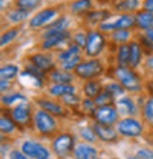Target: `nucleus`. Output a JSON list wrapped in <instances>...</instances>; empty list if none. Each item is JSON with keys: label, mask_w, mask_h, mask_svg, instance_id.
<instances>
[{"label": "nucleus", "mask_w": 153, "mask_h": 159, "mask_svg": "<svg viewBox=\"0 0 153 159\" xmlns=\"http://www.w3.org/2000/svg\"><path fill=\"white\" fill-rule=\"evenodd\" d=\"M103 66L98 60H91L86 63H81L76 67V73L83 79H91L100 75Z\"/></svg>", "instance_id": "obj_1"}, {"label": "nucleus", "mask_w": 153, "mask_h": 159, "mask_svg": "<svg viewBox=\"0 0 153 159\" xmlns=\"http://www.w3.org/2000/svg\"><path fill=\"white\" fill-rule=\"evenodd\" d=\"M116 77L120 80L123 86L129 91H138L141 89L140 83L135 74L129 70L127 67L119 66L116 70Z\"/></svg>", "instance_id": "obj_2"}, {"label": "nucleus", "mask_w": 153, "mask_h": 159, "mask_svg": "<svg viewBox=\"0 0 153 159\" xmlns=\"http://www.w3.org/2000/svg\"><path fill=\"white\" fill-rule=\"evenodd\" d=\"M105 45V39L102 34L97 31L90 32L87 36V43H86V52L89 56L94 57L98 55Z\"/></svg>", "instance_id": "obj_3"}, {"label": "nucleus", "mask_w": 153, "mask_h": 159, "mask_svg": "<svg viewBox=\"0 0 153 159\" xmlns=\"http://www.w3.org/2000/svg\"><path fill=\"white\" fill-rule=\"evenodd\" d=\"M136 23L135 17L129 14H125L120 16L118 19L112 23H102L100 29L102 30H128L134 26Z\"/></svg>", "instance_id": "obj_4"}, {"label": "nucleus", "mask_w": 153, "mask_h": 159, "mask_svg": "<svg viewBox=\"0 0 153 159\" xmlns=\"http://www.w3.org/2000/svg\"><path fill=\"white\" fill-rule=\"evenodd\" d=\"M36 126L42 134H51L56 128V122L54 119L45 111L37 112L35 116Z\"/></svg>", "instance_id": "obj_5"}, {"label": "nucleus", "mask_w": 153, "mask_h": 159, "mask_svg": "<svg viewBox=\"0 0 153 159\" xmlns=\"http://www.w3.org/2000/svg\"><path fill=\"white\" fill-rule=\"evenodd\" d=\"M22 151L25 154L36 159H48L49 157V152L45 147L33 141H26L22 146Z\"/></svg>", "instance_id": "obj_6"}, {"label": "nucleus", "mask_w": 153, "mask_h": 159, "mask_svg": "<svg viewBox=\"0 0 153 159\" xmlns=\"http://www.w3.org/2000/svg\"><path fill=\"white\" fill-rule=\"evenodd\" d=\"M118 130L126 136H138L142 133V126L135 119L125 118L120 121Z\"/></svg>", "instance_id": "obj_7"}, {"label": "nucleus", "mask_w": 153, "mask_h": 159, "mask_svg": "<svg viewBox=\"0 0 153 159\" xmlns=\"http://www.w3.org/2000/svg\"><path fill=\"white\" fill-rule=\"evenodd\" d=\"M72 147L73 138L70 134H63L59 136L53 144L54 152L60 156L66 155L72 150Z\"/></svg>", "instance_id": "obj_8"}, {"label": "nucleus", "mask_w": 153, "mask_h": 159, "mask_svg": "<svg viewBox=\"0 0 153 159\" xmlns=\"http://www.w3.org/2000/svg\"><path fill=\"white\" fill-rule=\"evenodd\" d=\"M95 117H97L98 123L110 126L116 122L117 119V113L111 106H103L97 111Z\"/></svg>", "instance_id": "obj_9"}, {"label": "nucleus", "mask_w": 153, "mask_h": 159, "mask_svg": "<svg viewBox=\"0 0 153 159\" xmlns=\"http://www.w3.org/2000/svg\"><path fill=\"white\" fill-rule=\"evenodd\" d=\"M56 15V11L51 10V9H46L40 12H38L29 22V26L31 28H40L42 26H44L46 23H47L48 21Z\"/></svg>", "instance_id": "obj_10"}, {"label": "nucleus", "mask_w": 153, "mask_h": 159, "mask_svg": "<svg viewBox=\"0 0 153 159\" xmlns=\"http://www.w3.org/2000/svg\"><path fill=\"white\" fill-rule=\"evenodd\" d=\"M94 132L104 141H112L116 138V133L111 126L98 123L94 125Z\"/></svg>", "instance_id": "obj_11"}, {"label": "nucleus", "mask_w": 153, "mask_h": 159, "mask_svg": "<svg viewBox=\"0 0 153 159\" xmlns=\"http://www.w3.org/2000/svg\"><path fill=\"white\" fill-rule=\"evenodd\" d=\"M68 37H69V32L66 30L62 31V32L53 33L46 38V41L43 44V48L45 49H49L57 45H59L60 43L64 41V40L67 39Z\"/></svg>", "instance_id": "obj_12"}, {"label": "nucleus", "mask_w": 153, "mask_h": 159, "mask_svg": "<svg viewBox=\"0 0 153 159\" xmlns=\"http://www.w3.org/2000/svg\"><path fill=\"white\" fill-rule=\"evenodd\" d=\"M75 155L78 159H94L98 155V152L91 146L81 144L76 148Z\"/></svg>", "instance_id": "obj_13"}, {"label": "nucleus", "mask_w": 153, "mask_h": 159, "mask_svg": "<svg viewBox=\"0 0 153 159\" xmlns=\"http://www.w3.org/2000/svg\"><path fill=\"white\" fill-rule=\"evenodd\" d=\"M31 62L33 63V66H35L41 71H47L54 66L51 60L48 57L42 54L33 55L31 57Z\"/></svg>", "instance_id": "obj_14"}, {"label": "nucleus", "mask_w": 153, "mask_h": 159, "mask_svg": "<svg viewBox=\"0 0 153 159\" xmlns=\"http://www.w3.org/2000/svg\"><path fill=\"white\" fill-rule=\"evenodd\" d=\"M12 115H13V118L20 124H26L29 120V109L24 103L18 105L13 110Z\"/></svg>", "instance_id": "obj_15"}, {"label": "nucleus", "mask_w": 153, "mask_h": 159, "mask_svg": "<svg viewBox=\"0 0 153 159\" xmlns=\"http://www.w3.org/2000/svg\"><path fill=\"white\" fill-rule=\"evenodd\" d=\"M68 25V21L66 18H60L57 21H55L54 23H52L51 25L48 26V30L46 32L45 34V38H46L47 36L53 34V33H57V32H62L64 31L66 27Z\"/></svg>", "instance_id": "obj_16"}, {"label": "nucleus", "mask_w": 153, "mask_h": 159, "mask_svg": "<svg viewBox=\"0 0 153 159\" xmlns=\"http://www.w3.org/2000/svg\"><path fill=\"white\" fill-rule=\"evenodd\" d=\"M135 20H136V24L138 25L139 28L144 30H149L151 29V25L153 21V14L147 11L141 12L135 17Z\"/></svg>", "instance_id": "obj_17"}, {"label": "nucleus", "mask_w": 153, "mask_h": 159, "mask_svg": "<svg viewBox=\"0 0 153 159\" xmlns=\"http://www.w3.org/2000/svg\"><path fill=\"white\" fill-rule=\"evenodd\" d=\"M75 92V87L68 84H57L50 88V93L53 96H64Z\"/></svg>", "instance_id": "obj_18"}, {"label": "nucleus", "mask_w": 153, "mask_h": 159, "mask_svg": "<svg viewBox=\"0 0 153 159\" xmlns=\"http://www.w3.org/2000/svg\"><path fill=\"white\" fill-rule=\"evenodd\" d=\"M130 50V57H129V65L133 67L138 66L140 60H141V49L138 44L131 43L129 45Z\"/></svg>", "instance_id": "obj_19"}, {"label": "nucleus", "mask_w": 153, "mask_h": 159, "mask_svg": "<svg viewBox=\"0 0 153 159\" xmlns=\"http://www.w3.org/2000/svg\"><path fill=\"white\" fill-rule=\"evenodd\" d=\"M7 17L9 19V21H11V23H20L28 17V11L22 9L14 10L10 11Z\"/></svg>", "instance_id": "obj_20"}, {"label": "nucleus", "mask_w": 153, "mask_h": 159, "mask_svg": "<svg viewBox=\"0 0 153 159\" xmlns=\"http://www.w3.org/2000/svg\"><path fill=\"white\" fill-rule=\"evenodd\" d=\"M129 57H130L129 46H128V45L120 46L119 51H118V63H119L120 66L126 67L127 65L129 64Z\"/></svg>", "instance_id": "obj_21"}, {"label": "nucleus", "mask_w": 153, "mask_h": 159, "mask_svg": "<svg viewBox=\"0 0 153 159\" xmlns=\"http://www.w3.org/2000/svg\"><path fill=\"white\" fill-rule=\"evenodd\" d=\"M39 104L43 107V109H45L46 111L53 114V115H56V116H62L63 115V108L56 104L52 102H49V101H40L39 102Z\"/></svg>", "instance_id": "obj_22"}, {"label": "nucleus", "mask_w": 153, "mask_h": 159, "mask_svg": "<svg viewBox=\"0 0 153 159\" xmlns=\"http://www.w3.org/2000/svg\"><path fill=\"white\" fill-rule=\"evenodd\" d=\"M51 78L53 80V82L57 84H69L73 80V77L70 73L63 72V71L53 72L51 75Z\"/></svg>", "instance_id": "obj_23"}, {"label": "nucleus", "mask_w": 153, "mask_h": 159, "mask_svg": "<svg viewBox=\"0 0 153 159\" xmlns=\"http://www.w3.org/2000/svg\"><path fill=\"white\" fill-rule=\"evenodd\" d=\"M100 91H101V86L97 82H89L85 84L84 87L85 94L90 98L98 97L100 94Z\"/></svg>", "instance_id": "obj_24"}, {"label": "nucleus", "mask_w": 153, "mask_h": 159, "mask_svg": "<svg viewBox=\"0 0 153 159\" xmlns=\"http://www.w3.org/2000/svg\"><path fill=\"white\" fill-rule=\"evenodd\" d=\"M18 73V67L13 65H9L0 69V76L4 80H10L14 78Z\"/></svg>", "instance_id": "obj_25"}, {"label": "nucleus", "mask_w": 153, "mask_h": 159, "mask_svg": "<svg viewBox=\"0 0 153 159\" xmlns=\"http://www.w3.org/2000/svg\"><path fill=\"white\" fill-rule=\"evenodd\" d=\"M112 98H113V96L110 92L105 91L97 97V98H95V104L100 106V107L110 106V104L112 102Z\"/></svg>", "instance_id": "obj_26"}, {"label": "nucleus", "mask_w": 153, "mask_h": 159, "mask_svg": "<svg viewBox=\"0 0 153 159\" xmlns=\"http://www.w3.org/2000/svg\"><path fill=\"white\" fill-rule=\"evenodd\" d=\"M41 0H18L17 6L19 9H22L25 11H30L37 8L40 5Z\"/></svg>", "instance_id": "obj_27"}, {"label": "nucleus", "mask_w": 153, "mask_h": 159, "mask_svg": "<svg viewBox=\"0 0 153 159\" xmlns=\"http://www.w3.org/2000/svg\"><path fill=\"white\" fill-rule=\"evenodd\" d=\"M139 5L138 0H123L121 1L117 9L122 11H134Z\"/></svg>", "instance_id": "obj_28"}, {"label": "nucleus", "mask_w": 153, "mask_h": 159, "mask_svg": "<svg viewBox=\"0 0 153 159\" xmlns=\"http://www.w3.org/2000/svg\"><path fill=\"white\" fill-rule=\"evenodd\" d=\"M129 35L130 33L128 30H117L112 32L111 38L113 39V41H116L117 43H125L128 41Z\"/></svg>", "instance_id": "obj_29"}, {"label": "nucleus", "mask_w": 153, "mask_h": 159, "mask_svg": "<svg viewBox=\"0 0 153 159\" xmlns=\"http://www.w3.org/2000/svg\"><path fill=\"white\" fill-rule=\"evenodd\" d=\"M80 47L79 46H76V45H74V46H71L68 49H66V50H64L63 52H62L61 54H60V60L62 62H63V61H66V60H69V59H71V58H73V57H75V56H76L79 54V52H80Z\"/></svg>", "instance_id": "obj_30"}, {"label": "nucleus", "mask_w": 153, "mask_h": 159, "mask_svg": "<svg viewBox=\"0 0 153 159\" xmlns=\"http://www.w3.org/2000/svg\"><path fill=\"white\" fill-rule=\"evenodd\" d=\"M90 7H91L90 0H76V1H75L71 5V10L74 12H81L88 10Z\"/></svg>", "instance_id": "obj_31"}, {"label": "nucleus", "mask_w": 153, "mask_h": 159, "mask_svg": "<svg viewBox=\"0 0 153 159\" xmlns=\"http://www.w3.org/2000/svg\"><path fill=\"white\" fill-rule=\"evenodd\" d=\"M17 34H18V30H15V29L10 30L7 32H5L1 36V39H0V45H1V47H4L10 44L11 42H12L15 39V37L17 36Z\"/></svg>", "instance_id": "obj_32"}, {"label": "nucleus", "mask_w": 153, "mask_h": 159, "mask_svg": "<svg viewBox=\"0 0 153 159\" xmlns=\"http://www.w3.org/2000/svg\"><path fill=\"white\" fill-rule=\"evenodd\" d=\"M119 105L122 107V110H125L127 114H133L135 112V107L133 102L130 101L129 98H124L119 101Z\"/></svg>", "instance_id": "obj_33"}, {"label": "nucleus", "mask_w": 153, "mask_h": 159, "mask_svg": "<svg viewBox=\"0 0 153 159\" xmlns=\"http://www.w3.org/2000/svg\"><path fill=\"white\" fill-rule=\"evenodd\" d=\"M80 61H81V57L79 55H76V56H75L69 60L63 61L62 63V66L65 70H70V69H73V68L78 66L80 65Z\"/></svg>", "instance_id": "obj_34"}, {"label": "nucleus", "mask_w": 153, "mask_h": 159, "mask_svg": "<svg viewBox=\"0 0 153 159\" xmlns=\"http://www.w3.org/2000/svg\"><path fill=\"white\" fill-rule=\"evenodd\" d=\"M14 128L15 126L11 120H10L7 117H1V119H0V129L3 133H11Z\"/></svg>", "instance_id": "obj_35"}, {"label": "nucleus", "mask_w": 153, "mask_h": 159, "mask_svg": "<svg viewBox=\"0 0 153 159\" xmlns=\"http://www.w3.org/2000/svg\"><path fill=\"white\" fill-rule=\"evenodd\" d=\"M16 101H26V98H25V96H23L20 93H16V94L9 95V96H5V97L2 98V102L5 104H12Z\"/></svg>", "instance_id": "obj_36"}, {"label": "nucleus", "mask_w": 153, "mask_h": 159, "mask_svg": "<svg viewBox=\"0 0 153 159\" xmlns=\"http://www.w3.org/2000/svg\"><path fill=\"white\" fill-rule=\"evenodd\" d=\"M106 91L110 92L113 97L114 96H119L124 93V89L121 85L117 84H111L106 86Z\"/></svg>", "instance_id": "obj_37"}, {"label": "nucleus", "mask_w": 153, "mask_h": 159, "mask_svg": "<svg viewBox=\"0 0 153 159\" xmlns=\"http://www.w3.org/2000/svg\"><path fill=\"white\" fill-rule=\"evenodd\" d=\"M145 115L147 120L153 124V98L149 99L145 107Z\"/></svg>", "instance_id": "obj_38"}, {"label": "nucleus", "mask_w": 153, "mask_h": 159, "mask_svg": "<svg viewBox=\"0 0 153 159\" xmlns=\"http://www.w3.org/2000/svg\"><path fill=\"white\" fill-rule=\"evenodd\" d=\"M81 135H82V137L84 139H86V140H88L90 142H93L94 140V137H95L94 132L89 127L82 128L81 130Z\"/></svg>", "instance_id": "obj_39"}, {"label": "nucleus", "mask_w": 153, "mask_h": 159, "mask_svg": "<svg viewBox=\"0 0 153 159\" xmlns=\"http://www.w3.org/2000/svg\"><path fill=\"white\" fill-rule=\"evenodd\" d=\"M63 101L65 102L66 104L71 105V106H75L76 104H79L80 102V98L76 97V95H74V93L72 94H67L63 96Z\"/></svg>", "instance_id": "obj_40"}, {"label": "nucleus", "mask_w": 153, "mask_h": 159, "mask_svg": "<svg viewBox=\"0 0 153 159\" xmlns=\"http://www.w3.org/2000/svg\"><path fill=\"white\" fill-rule=\"evenodd\" d=\"M107 17H108V13L106 11H94L89 16L91 21H94V22L99 21V20H104Z\"/></svg>", "instance_id": "obj_41"}, {"label": "nucleus", "mask_w": 153, "mask_h": 159, "mask_svg": "<svg viewBox=\"0 0 153 159\" xmlns=\"http://www.w3.org/2000/svg\"><path fill=\"white\" fill-rule=\"evenodd\" d=\"M75 42L76 46H79L80 48H85L87 43V37H85L82 33H78L75 36Z\"/></svg>", "instance_id": "obj_42"}, {"label": "nucleus", "mask_w": 153, "mask_h": 159, "mask_svg": "<svg viewBox=\"0 0 153 159\" xmlns=\"http://www.w3.org/2000/svg\"><path fill=\"white\" fill-rule=\"evenodd\" d=\"M137 155L143 159H153V152L150 150H146V149L140 150Z\"/></svg>", "instance_id": "obj_43"}, {"label": "nucleus", "mask_w": 153, "mask_h": 159, "mask_svg": "<svg viewBox=\"0 0 153 159\" xmlns=\"http://www.w3.org/2000/svg\"><path fill=\"white\" fill-rule=\"evenodd\" d=\"M144 9L150 13H153V0H145Z\"/></svg>", "instance_id": "obj_44"}, {"label": "nucleus", "mask_w": 153, "mask_h": 159, "mask_svg": "<svg viewBox=\"0 0 153 159\" xmlns=\"http://www.w3.org/2000/svg\"><path fill=\"white\" fill-rule=\"evenodd\" d=\"M11 159H28L23 153H21L18 151H13L11 153Z\"/></svg>", "instance_id": "obj_45"}, {"label": "nucleus", "mask_w": 153, "mask_h": 159, "mask_svg": "<svg viewBox=\"0 0 153 159\" xmlns=\"http://www.w3.org/2000/svg\"><path fill=\"white\" fill-rule=\"evenodd\" d=\"M9 86V82H8V80H4L2 79L1 80V82H0V87H1V91L3 92L4 90H6Z\"/></svg>", "instance_id": "obj_46"}, {"label": "nucleus", "mask_w": 153, "mask_h": 159, "mask_svg": "<svg viewBox=\"0 0 153 159\" xmlns=\"http://www.w3.org/2000/svg\"><path fill=\"white\" fill-rule=\"evenodd\" d=\"M84 107L88 110H91L94 107V103L90 101V99H86V101H84Z\"/></svg>", "instance_id": "obj_47"}, {"label": "nucleus", "mask_w": 153, "mask_h": 159, "mask_svg": "<svg viewBox=\"0 0 153 159\" xmlns=\"http://www.w3.org/2000/svg\"><path fill=\"white\" fill-rule=\"evenodd\" d=\"M146 36H147V38L149 39V41H151V42L153 43V29H149V30H147Z\"/></svg>", "instance_id": "obj_48"}, {"label": "nucleus", "mask_w": 153, "mask_h": 159, "mask_svg": "<svg viewBox=\"0 0 153 159\" xmlns=\"http://www.w3.org/2000/svg\"><path fill=\"white\" fill-rule=\"evenodd\" d=\"M147 66H149V67H151V68H153V57L152 58H149L148 60H147Z\"/></svg>", "instance_id": "obj_49"}, {"label": "nucleus", "mask_w": 153, "mask_h": 159, "mask_svg": "<svg viewBox=\"0 0 153 159\" xmlns=\"http://www.w3.org/2000/svg\"><path fill=\"white\" fill-rule=\"evenodd\" d=\"M129 159H143V158H141V157H139V156H137V157H135V156L133 157V156H132V157H129Z\"/></svg>", "instance_id": "obj_50"}, {"label": "nucleus", "mask_w": 153, "mask_h": 159, "mask_svg": "<svg viewBox=\"0 0 153 159\" xmlns=\"http://www.w3.org/2000/svg\"><path fill=\"white\" fill-rule=\"evenodd\" d=\"M151 29H153V21H152V25H151Z\"/></svg>", "instance_id": "obj_51"}]
</instances>
